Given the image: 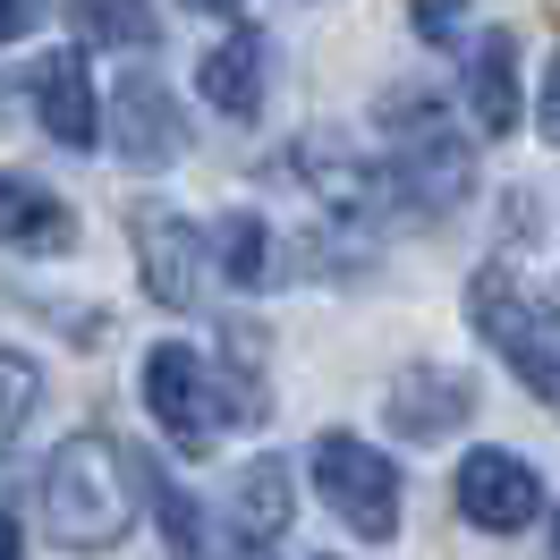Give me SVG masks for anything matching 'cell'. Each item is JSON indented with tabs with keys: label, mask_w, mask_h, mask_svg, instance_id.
<instances>
[{
	"label": "cell",
	"mask_w": 560,
	"mask_h": 560,
	"mask_svg": "<svg viewBox=\"0 0 560 560\" xmlns=\"http://www.w3.org/2000/svg\"><path fill=\"white\" fill-rule=\"evenodd\" d=\"M43 518L69 552H110L137 518V458L110 433H69L43 467Z\"/></svg>",
	"instance_id": "6da1fadb"
},
{
	"label": "cell",
	"mask_w": 560,
	"mask_h": 560,
	"mask_svg": "<svg viewBox=\"0 0 560 560\" xmlns=\"http://www.w3.org/2000/svg\"><path fill=\"white\" fill-rule=\"evenodd\" d=\"M467 315H476V331H485L492 349L510 357V374H518L544 408H560V306H544L518 272L485 264V272L467 280Z\"/></svg>",
	"instance_id": "7a4b0ae2"
},
{
	"label": "cell",
	"mask_w": 560,
	"mask_h": 560,
	"mask_svg": "<svg viewBox=\"0 0 560 560\" xmlns=\"http://www.w3.org/2000/svg\"><path fill=\"white\" fill-rule=\"evenodd\" d=\"M383 119H390V178L417 212H451L467 196V137L451 128V110L424 103V94H383Z\"/></svg>",
	"instance_id": "3957f363"
},
{
	"label": "cell",
	"mask_w": 560,
	"mask_h": 560,
	"mask_svg": "<svg viewBox=\"0 0 560 560\" xmlns=\"http://www.w3.org/2000/svg\"><path fill=\"white\" fill-rule=\"evenodd\" d=\"M315 485H323V501L340 510L349 535H365V544H390V535H399V467H390L374 442L323 433L315 442Z\"/></svg>",
	"instance_id": "277c9868"
},
{
	"label": "cell",
	"mask_w": 560,
	"mask_h": 560,
	"mask_svg": "<svg viewBox=\"0 0 560 560\" xmlns=\"http://www.w3.org/2000/svg\"><path fill=\"white\" fill-rule=\"evenodd\" d=\"M144 408L162 417V433H171L178 451H196V458H205L212 442H221V424H230L212 365L196 349H178V340H162V349L144 357Z\"/></svg>",
	"instance_id": "5b68a950"
},
{
	"label": "cell",
	"mask_w": 560,
	"mask_h": 560,
	"mask_svg": "<svg viewBox=\"0 0 560 560\" xmlns=\"http://www.w3.org/2000/svg\"><path fill=\"white\" fill-rule=\"evenodd\" d=\"M128 246H137V272L153 289V306H196L205 289V230L171 205H137L128 212Z\"/></svg>",
	"instance_id": "8992f818"
},
{
	"label": "cell",
	"mask_w": 560,
	"mask_h": 560,
	"mask_svg": "<svg viewBox=\"0 0 560 560\" xmlns=\"http://www.w3.org/2000/svg\"><path fill=\"white\" fill-rule=\"evenodd\" d=\"M110 144H119L128 171H171L187 153V119H178L162 77H144V69L119 77V94H110Z\"/></svg>",
	"instance_id": "52a82bcc"
},
{
	"label": "cell",
	"mask_w": 560,
	"mask_h": 560,
	"mask_svg": "<svg viewBox=\"0 0 560 560\" xmlns=\"http://www.w3.org/2000/svg\"><path fill=\"white\" fill-rule=\"evenodd\" d=\"M535 501H544V485H535V467L510 451H467V467H458V518L485 526V535H518L526 518H535Z\"/></svg>",
	"instance_id": "ba28073f"
},
{
	"label": "cell",
	"mask_w": 560,
	"mask_h": 560,
	"mask_svg": "<svg viewBox=\"0 0 560 560\" xmlns=\"http://www.w3.org/2000/svg\"><path fill=\"white\" fill-rule=\"evenodd\" d=\"M35 110H43V137L85 153V144L103 137V119H94V77H85V51H51L35 69Z\"/></svg>",
	"instance_id": "9c48e42d"
},
{
	"label": "cell",
	"mask_w": 560,
	"mask_h": 560,
	"mask_svg": "<svg viewBox=\"0 0 560 560\" xmlns=\"http://www.w3.org/2000/svg\"><path fill=\"white\" fill-rule=\"evenodd\" d=\"M467 408H476V383L458 365H417V374H399V390H390V424L408 442H442Z\"/></svg>",
	"instance_id": "30bf717a"
},
{
	"label": "cell",
	"mask_w": 560,
	"mask_h": 560,
	"mask_svg": "<svg viewBox=\"0 0 560 560\" xmlns=\"http://www.w3.org/2000/svg\"><path fill=\"white\" fill-rule=\"evenodd\" d=\"M77 238L69 205L51 196V187H35V178L0 171V246H26V255H60V246Z\"/></svg>",
	"instance_id": "8fae6325"
},
{
	"label": "cell",
	"mask_w": 560,
	"mask_h": 560,
	"mask_svg": "<svg viewBox=\"0 0 560 560\" xmlns=\"http://www.w3.org/2000/svg\"><path fill=\"white\" fill-rule=\"evenodd\" d=\"M196 94L212 110H230V119H255V103H264V35L238 26L230 43H212L205 69H196Z\"/></svg>",
	"instance_id": "7c38bea8"
},
{
	"label": "cell",
	"mask_w": 560,
	"mask_h": 560,
	"mask_svg": "<svg viewBox=\"0 0 560 560\" xmlns=\"http://www.w3.org/2000/svg\"><path fill=\"white\" fill-rule=\"evenodd\" d=\"M467 110L485 137H510L518 128V43L510 35H485L476 60H467Z\"/></svg>",
	"instance_id": "4fadbf2b"
},
{
	"label": "cell",
	"mask_w": 560,
	"mask_h": 560,
	"mask_svg": "<svg viewBox=\"0 0 560 560\" xmlns=\"http://www.w3.org/2000/svg\"><path fill=\"white\" fill-rule=\"evenodd\" d=\"M230 518H238L246 544H272L280 526H289V467L280 458H255L238 476V492H230Z\"/></svg>",
	"instance_id": "5bb4252c"
},
{
	"label": "cell",
	"mask_w": 560,
	"mask_h": 560,
	"mask_svg": "<svg viewBox=\"0 0 560 560\" xmlns=\"http://www.w3.org/2000/svg\"><path fill=\"white\" fill-rule=\"evenodd\" d=\"M77 26H85V43H119V51H153V9L144 0H77Z\"/></svg>",
	"instance_id": "9a60e30c"
},
{
	"label": "cell",
	"mask_w": 560,
	"mask_h": 560,
	"mask_svg": "<svg viewBox=\"0 0 560 560\" xmlns=\"http://www.w3.org/2000/svg\"><path fill=\"white\" fill-rule=\"evenodd\" d=\"M221 272L238 280V289H264V280H272V230H264L255 212H230V221H221Z\"/></svg>",
	"instance_id": "2e32d148"
},
{
	"label": "cell",
	"mask_w": 560,
	"mask_h": 560,
	"mask_svg": "<svg viewBox=\"0 0 560 560\" xmlns=\"http://www.w3.org/2000/svg\"><path fill=\"white\" fill-rule=\"evenodd\" d=\"M35 399H43V374H35V357H18V349H0V451L26 433V417H35Z\"/></svg>",
	"instance_id": "e0dca14e"
},
{
	"label": "cell",
	"mask_w": 560,
	"mask_h": 560,
	"mask_svg": "<svg viewBox=\"0 0 560 560\" xmlns=\"http://www.w3.org/2000/svg\"><path fill=\"white\" fill-rule=\"evenodd\" d=\"M408 26L424 43H458L467 35V0H408Z\"/></svg>",
	"instance_id": "ac0fdd59"
},
{
	"label": "cell",
	"mask_w": 560,
	"mask_h": 560,
	"mask_svg": "<svg viewBox=\"0 0 560 560\" xmlns=\"http://www.w3.org/2000/svg\"><path fill=\"white\" fill-rule=\"evenodd\" d=\"M35 18H43V0H0V43H18Z\"/></svg>",
	"instance_id": "d6986e66"
},
{
	"label": "cell",
	"mask_w": 560,
	"mask_h": 560,
	"mask_svg": "<svg viewBox=\"0 0 560 560\" xmlns=\"http://www.w3.org/2000/svg\"><path fill=\"white\" fill-rule=\"evenodd\" d=\"M535 128L560 144V60H552V77H544V103H535Z\"/></svg>",
	"instance_id": "ffe728a7"
},
{
	"label": "cell",
	"mask_w": 560,
	"mask_h": 560,
	"mask_svg": "<svg viewBox=\"0 0 560 560\" xmlns=\"http://www.w3.org/2000/svg\"><path fill=\"white\" fill-rule=\"evenodd\" d=\"M0 560H18V518L0 510Z\"/></svg>",
	"instance_id": "44dd1931"
},
{
	"label": "cell",
	"mask_w": 560,
	"mask_h": 560,
	"mask_svg": "<svg viewBox=\"0 0 560 560\" xmlns=\"http://www.w3.org/2000/svg\"><path fill=\"white\" fill-rule=\"evenodd\" d=\"M187 9H212V18H230V9H238V0H187Z\"/></svg>",
	"instance_id": "7402d4cb"
},
{
	"label": "cell",
	"mask_w": 560,
	"mask_h": 560,
	"mask_svg": "<svg viewBox=\"0 0 560 560\" xmlns=\"http://www.w3.org/2000/svg\"><path fill=\"white\" fill-rule=\"evenodd\" d=\"M552 544H560V535H552Z\"/></svg>",
	"instance_id": "603a6c76"
}]
</instances>
